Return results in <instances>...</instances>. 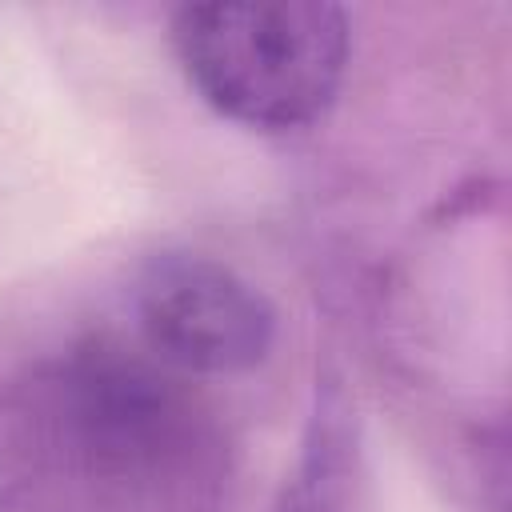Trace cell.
<instances>
[{
	"label": "cell",
	"mask_w": 512,
	"mask_h": 512,
	"mask_svg": "<svg viewBox=\"0 0 512 512\" xmlns=\"http://www.w3.org/2000/svg\"><path fill=\"white\" fill-rule=\"evenodd\" d=\"M336 384H324L308 424L296 472L280 488L272 512H352V424Z\"/></svg>",
	"instance_id": "3"
},
{
	"label": "cell",
	"mask_w": 512,
	"mask_h": 512,
	"mask_svg": "<svg viewBox=\"0 0 512 512\" xmlns=\"http://www.w3.org/2000/svg\"><path fill=\"white\" fill-rule=\"evenodd\" d=\"M144 344L180 372L236 376L268 360L276 340L272 300L216 256L156 252L132 284Z\"/></svg>",
	"instance_id": "2"
},
{
	"label": "cell",
	"mask_w": 512,
	"mask_h": 512,
	"mask_svg": "<svg viewBox=\"0 0 512 512\" xmlns=\"http://www.w3.org/2000/svg\"><path fill=\"white\" fill-rule=\"evenodd\" d=\"M172 48L208 108L256 128L292 132L328 112L348 68V16L324 0L184 4Z\"/></svg>",
	"instance_id": "1"
}]
</instances>
